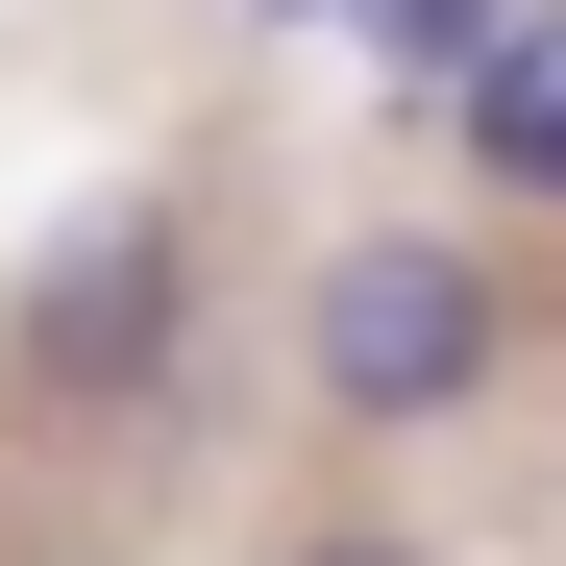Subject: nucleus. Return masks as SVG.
Masks as SVG:
<instances>
[{
	"mask_svg": "<svg viewBox=\"0 0 566 566\" xmlns=\"http://www.w3.org/2000/svg\"><path fill=\"white\" fill-rule=\"evenodd\" d=\"M369 25H395V74H419V99H493V50H517L493 0H369Z\"/></svg>",
	"mask_w": 566,
	"mask_h": 566,
	"instance_id": "4",
	"label": "nucleus"
},
{
	"mask_svg": "<svg viewBox=\"0 0 566 566\" xmlns=\"http://www.w3.org/2000/svg\"><path fill=\"white\" fill-rule=\"evenodd\" d=\"M172 345H198V222L172 198H99V222H50L25 247V395H172Z\"/></svg>",
	"mask_w": 566,
	"mask_h": 566,
	"instance_id": "2",
	"label": "nucleus"
},
{
	"mask_svg": "<svg viewBox=\"0 0 566 566\" xmlns=\"http://www.w3.org/2000/svg\"><path fill=\"white\" fill-rule=\"evenodd\" d=\"M247 25H321V0H247Z\"/></svg>",
	"mask_w": 566,
	"mask_h": 566,
	"instance_id": "6",
	"label": "nucleus"
},
{
	"mask_svg": "<svg viewBox=\"0 0 566 566\" xmlns=\"http://www.w3.org/2000/svg\"><path fill=\"white\" fill-rule=\"evenodd\" d=\"M271 566H443V542H395V517H296Z\"/></svg>",
	"mask_w": 566,
	"mask_h": 566,
	"instance_id": "5",
	"label": "nucleus"
},
{
	"mask_svg": "<svg viewBox=\"0 0 566 566\" xmlns=\"http://www.w3.org/2000/svg\"><path fill=\"white\" fill-rule=\"evenodd\" d=\"M443 124H468V172H493V198L566 222V25H517V50H493V99H443Z\"/></svg>",
	"mask_w": 566,
	"mask_h": 566,
	"instance_id": "3",
	"label": "nucleus"
},
{
	"mask_svg": "<svg viewBox=\"0 0 566 566\" xmlns=\"http://www.w3.org/2000/svg\"><path fill=\"white\" fill-rule=\"evenodd\" d=\"M493 369H517V296H493V247L468 222H345L296 271V395L345 443H443V419H493Z\"/></svg>",
	"mask_w": 566,
	"mask_h": 566,
	"instance_id": "1",
	"label": "nucleus"
}]
</instances>
